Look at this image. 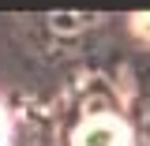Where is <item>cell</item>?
Listing matches in <instances>:
<instances>
[{
	"instance_id": "cell-1",
	"label": "cell",
	"mask_w": 150,
	"mask_h": 146,
	"mask_svg": "<svg viewBox=\"0 0 150 146\" xmlns=\"http://www.w3.org/2000/svg\"><path fill=\"white\" fill-rule=\"evenodd\" d=\"M131 135L116 116H90L75 128V146H128Z\"/></svg>"
},
{
	"instance_id": "cell-2",
	"label": "cell",
	"mask_w": 150,
	"mask_h": 146,
	"mask_svg": "<svg viewBox=\"0 0 150 146\" xmlns=\"http://www.w3.org/2000/svg\"><path fill=\"white\" fill-rule=\"evenodd\" d=\"M56 26H83V23H94V15H53Z\"/></svg>"
},
{
	"instance_id": "cell-3",
	"label": "cell",
	"mask_w": 150,
	"mask_h": 146,
	"mask_svg": "<svg viewBox=\"0 0 150 146\" xmlns=\"http://www.w3.org/2000/svg\"><path fill=\"white\" fill-rule=\"evenodd\" d=\"M135 34L150 37V15H135Z\"/></svg>"
},
{
	"instance_id": "cell-4",
	"label": "cell",
	"mask_w": 150,
	"mask_h": 146,
	"mask_svg": "<svg viewBox=\"0 0 150 146\" xmlns=\"http://www.w3.org/2000/svg\"><path fill=\"white\" fill-rule=\"evenodd\" d=\"M4 139H8V120H4V112H0V146H4Z\"/></svg>"
}]
</instances>
